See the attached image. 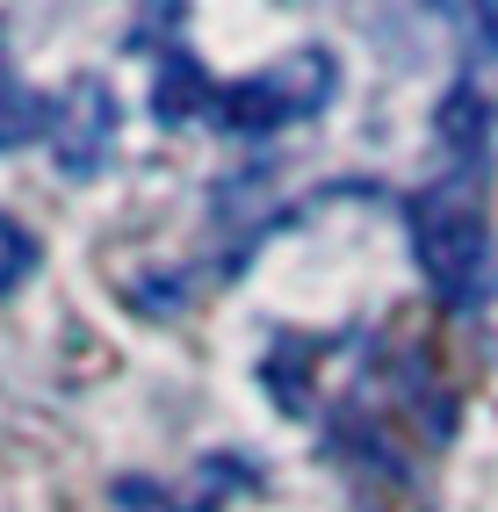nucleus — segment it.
Here are the masks:
<instances>
[{
  "label": "nucleus",
  "mask_w": 498,
  "mask_h": 512,
  "mask_svg": "<svg viewBox=\"0 0 498 512\" xmlns=\"http://www.w3.org/2000/svg\"><path fill=\"white\" fill-rule=\"evenodd\" d=\"M332 80H340V73H332L325 51H296L289 65H275V73H253V80L217 87V94H210V116H217L224 130H239V138H268V130L325 109Z\"/></svg>",
  "instance_id": "obj_1"
},
{
  "label": "nucleus",
  "mask_w": 498,
  "mask_h": 512,
  "mask_svg": "<svg viewBox=\"0 0 498 512\" xmlns=\"http://www.w3.org/2000/svg\"><path fill=\"white\" fill-rule=\"evenodd\" d=\"M412 246H419V267L441 296H470L491 267V238H484V217L462 210V202H419L412 210Z\"/></svg>",
  "instance_id": "obj_2"
},
{
  "label": "nucleus",
  "mask_w": 498,
  "mask_h": 512,
  "mask_svg": "<svg viewBox=\"0 0 498 512\" xmlns=\"http://www.w3.org/2000/svg\"><path fill=\"white\" fill-rule=\"evenodd\" d=\"M116 94L102 87V80H73L58 94V109H51V152H58V166L73 181H94L109 166V152H116Z\"/></svg>",
  "instance_id": "obj_3"
},
{
  "label": "nucleus",
  "mask_w": 498,
  "mask_h": 512,
  "mask_svg": "<svg viewBox=\"0 0 498 512\" xmlns=\"http://www.w3.org/2000/svg\"><path fill=\"white\" fill-rule=\"evenodd\" d=\"M210 80H203V65H195V58H174V65H166V73H159V94H152V116L159 123H188L195 109H210Z\"/></svg>",
  "instance_id": "obj_4"
},
{
  "label": "nucleus",
  "mask_w": 498,
  "mask_h": 512,
  "mask_svg": "<svg viewBox=\"0 0 498 512\" xmlns=\"http://www.w3.org/2000/svg\"><path fill=\"white\" fill-rule=\"evenodd\" d=\"M51 138V101L37 87H0V152H22Z\"/></svg>",
  "instance_id": "obj_5"
},
{
  "label": "nucleus",
  "mask_w": 498,
  "mask_h": 512,
  "mask_svg": "<svg viewBox=\"0 0 498 512\" xmlns=\"http://www.w3.org/2000/svg\"><path fill=\"white\" fill-rule=\"evenodd\" d=\"M484 130H491L484 94H477V87H455V94L441 101V138L462 145V152H484Z\"/></svg>",
  "instance_id": "obj_6"
},
{
  "label": "nucleus",
  "mask_w": 498,
  "mask_h": 512,
  "mask_svg": "<svg viewBox=\"0 0 498 512\" xmlns=\"http://www.w3.org/2000/svg\"><path fill=\"white\" fill-rule=\"evenodd\" d=\"M37 260H44V253H37V238H29L15 217H0V296H15L29 275H37Z\"/></svg>",
  "instance_id": "obj_7"
}]
</instances>
